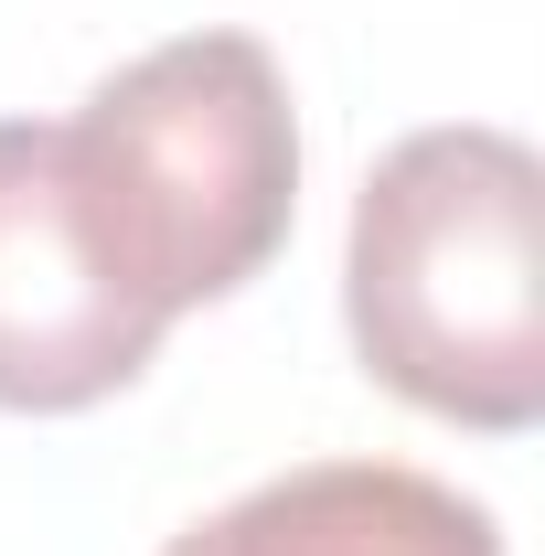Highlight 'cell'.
Masks as SVG:
<instances>
[{"mask_svg":"<svg viewBox=\"0 0 545 556\" xmlns=\"http://www.w3.org/2000/svg\"><path fill=\"white\" fill-rule=\"evenodd\" d=\"M342 332L396 407L524 439L545 417V161L503 118L407 129L342 225Z\"/></svg>","mask_w":545,"mask_h":556,"instance_id":"6da1fadb","label":"cell"},{"mask_svg":"<svg viewBox=\"0 0 545 556\" xmlns=\"http://www.w3.org/2000/svg\"><path fill=\"white\" fill-rule=\"evenodd\" d=\"M65 161L107 268L182 321L278 268L300 225V97L257 33L204 22L107 75L65 118Z\"/></svg>","mask_w":545,"mask_h":556,"instance_id":"7a4b0ae2","label":"cell"},{"mask_svg":"<svg viewBox=\"0 0 545 556\" xmlns=\"http://www.w3.org/2000/svg\"><path fill=\"white\" fill-rule=\"evenodd\" d=\"M161 311L107 268L65 118H0V417H86L161 353Z\"/></svg>","mask_w":545,"mask_h":556,"instance_id":"3957f363","label":"cell"},{"mask_svg":"<svg viewBox=\"0 0 545 556\" xmlns=\"http://www.w3.org/2000/svg\"><path fill=\"white\" fill-rule=\"evenodd\" d=\"M161 556H503V525L417 460H300L214 503Z\"/></svg>","mask_w":545,"mask_h":556,"instance_id":"277c9868","label":"cell"}]
</instances>
